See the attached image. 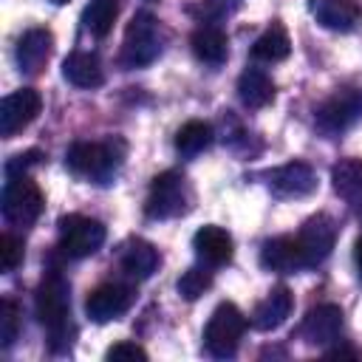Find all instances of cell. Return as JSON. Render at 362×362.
Returning a JSON list of instances; mask_svg holds the SVG:
<instances>
[{
  "label": "cell",
  "instance_id": "1",
  "mask_svg": "<svg viewBox=\"0 0 362 362\" xmlns=\"http://www.w3.org/2000/svg\"><path fill=\"white\" fill-rule=\"evenodd\" d=\"M34 308H37V320L48 328L51 339V351H68L74 342V325H71V294H68V283L62 274L51 272L48 277H42L37 294H34Z\"/></svg>",
  "mask_w": 362,
  "mask_h": 362
},
{
  "label": "cell",
  "instance_id": "2",
  "mask_svg": "<svg viewBox=\"0 0 362 362\" xmlns=\"http://www.w3.org/2000/svg\"><path fill=\"white\" fill-rule=\"evenodd\" d=\"M65 164L74 175L105 184L122 164V144L119 141H76L71 144Z\"/></svg>",
  "mask_w": 362,
  "mask_h": 362
},
{
  "label": "cell",
  "instance_id": "3",
  "mask_svg": "<svg viewBox=\"0 0 362 362\" xmlns=\"http://www.w3.org/2000/svg\"><path fill=\"white\" fill-rule=\"evenodd\" d=\"M158 54H161V25L150 11H139L124 28L122 65L141 68L150 65Z\"/></svg>",
  "mask_w": 362,
  "mask_h": 362
},
{
  "label": "cell",
  "instance_id": "4",
  "mask_svg": "<svg viewBox=\"0 0 362 362\" xmlns=\"http://www.w3.org/2000/svg\"><path fill=\"white\" fill-rule=\"evenodd\" d=\"M189 201H192V195H189L187 178L175 170H167L153 178L147 201H144V212L153 221H164V218L184 215L189 209Z\"/></svg>",
  "mask_w": 362,
  "mask_h": 362
},
{
  "label": "cell",
  "instance_id": "5",
  "mask_svg": "<svg viewBox=\"0 0 362 362\" xmlns=\"http://www.w3.org/2000/svg\"><path fill=\"white\" fill-rule=\"evenodd\" d=\"M243 331H246L243 311L238 305H232V303H221L212 311V317H209V322L204 328V345H206V351L212 356L226 359V356H232L238 351V342H240Z\"/></svg>",
  "mask_w": 362,
  "mask_h": 362
},
{
  "label": "cell",
  "instance_id": "6",
  "mask_svg": "<svg viewBox=\"0 0 362 362\" xmlns=\"http://www.w3.org/2000/svg\"><path fill=\"white\" fill-rule=\"evenodd\" d=\"M105 243V226L88 215H65L59 218V252L71 260L93 255Z\"/></svg>",
  "mask_w": 362,
  "mask_h": 362
},
{
  "label": "cell",
  "instance_id": "7",
  "mask_svg": "<svg viewBox=\"0 0 362 362\" xmlns=\"http://www.w3.org/2000/svg\"><path fill=\"white\" fill-rule=\"evenodd\" d=\"M42 192L28 175H11L3 187V215L14 226H31L42 212Z\"/></svg>",
  "mask_w": 362,
  "mask_h": 362
},
{
  "label": "cell",
  "instance_id": "8",
  "mask_svg": "<svg viewBox=\"0 0 362 362\" xmlns=\"http://www.w3.org/2000/svg\"><path fill=\"white\" fill-rule=\"evenodd\" d=\"M359 119H362V90L359 88L337 90L317 107V127L325 136H339L342 130L354 127Z\"/></svg>",
  "mask_w": 362,
  "mask_h": 362
},
{
  "label": "cell",
  "instance_id": "9",
  "mask_svg": "<svg viewBox=\"0 0 362 362\" xmlns=\"http://www.w3.org/2000/svg\"><path fill=\"white\" fill-rule=\"evenodd\" d=\"M42 107V96L34 88H20L14 93H8L0 102V133L6 139H11L14 133H20L23 127H28L37 113Z\"/></svg>",
  "mask_w": 362,
  "mask_h": 362
},
{
  "label": "cell",
  "instance_id": "10",
  "mask_svg": "<svg viewBox=\"0 0 362 362\" xmlns=\"http://www.w3.org/2000/svg\"><path fill=\"white\" fill-rule=\"evenodd\" d=\"M136 294L130 286L124 283H105L99 288H93L85 300V311L93 322H110L116 317H122L130 305H133Z\"/></svg>",
  "mask_w": 362,
  "mask_h": 362
},
{
  "label": "cell",
  "instance_id": "11",
  "mask_svg": "<svg viewBox=\"0 0 362 362\" xmlns=\"http://www.w3.org/2000/svg\"><path fill=\"white\" fill-rule=\"evenodd\" d=\"M297 240H300L305 266H320L331 255V249L337 243V223L328 215H314V218H308L303 223Z\"/></svg>",
  "mask_w": 362,
  "mask_h": 362
},
{
  "label": "cell",
  "instance_id": "12",
  "mask_svg": "<svg viewBox=\"0 0 362 362\" xmlns=\"http://www.w3.org/2000/svg\"><path fill=\"white\" fill-rule=\"evenodd\" d=\"M51 51H54V34L48 28H28L17 40V51H14L17 68L23 74H28V76H37L48 65Z\"/></svg>",
  "mask_w": 362,
  "mask_h": 362
},
{
  "label": "cell",
  "instance_id": "13",
  "mask_svg": "<svg viewBox=\"0 0 362 362\" xmlns=\"http://www.w3.org/2000/svg\"><path fill=\"white\" fill-rule=\"evenodd\" d=\"M339 334H342V308L334 303H322L311 308L300 325V337L311 345H328L339 339Z\"/></svg>",
  "mask_w": 362,
  "mask_h": 362
},
{
  "label": "cell",
  "instance_id": "14",
  "mask_svg": "<svg viewBox=\"0 0 362 362\" xmlns=\"http://www.w3.org/2000/svg\"><path fill=\"white\" fill-rule=\"evenodd\" d=\"M269 187L280 198H305L317 189V175L305 161H288L269 175Z\"/></svg>",
  "mask_w": 362,
  "mask_h": 362
},
{
  "label": "cell",
  "instance_id": "15",
  "mask_svg": "<svg viewBox=\"0 0 362 362\" xmlns=\"http://www.w3.org/2000/svg\"><path fill=\"white\" fill-rule=\"evenodd\" d=\"M317 23L328 31H354L362 20V3L359 0H311L308 3Z\"/></svg>",
  "mask_w": 362,
  "mask_h": 362
},
{
  "label": "cell",
  "instance_id": "16",
  "mask_svg": "<svg viewBox=\"0 0 362 362\" xmlns=\"http://www.w3.org/2000/svg\"><path fill=\"white\" fill-rule=\"evenodd\" d=\"M260 266L269 269V272H280V274H291L297 269H305V257H303L300 240L288 238V235L266 240L263 249H260Z\"/></svg>",
  "mask_w": 362,
  "mask_h": 362
},
{
  "label": "cell",
  "instance_id": "17",
  "mask_svg": "<svg viewBox=\"0 0 362 362\" xmlns=\"http://www.w3.org/2000/svg\"><path fill=\"white\" fill-rule=\"evenodd\" d=\"M195 255L209 266H223L232 260V235L221 226H201L192 238Z\"/></svg>",
  "mask_w": 362,
  "mask_h": 362
},
{
  "label": "cell",
  "instance_id": "18",
  "mask_svg": "<svg viewBox=\"0 0 362 362\" xmlns=\"http://www.w3.org/2000/svg\"><path fill=\"white\" fill-rule=\"evenodd\" d=\"M291 314V291L286 286L272 288L252 311V325L257 331H274L286 322V317Z\"/></svg>",
  "mask_w": 362,
  "mask_h": 362
},
{
  "label": "cell",
  "instance_id": "19",
  "mask_svg": "<svg viewBox=\"0 0 362 362\" xmlns=\"http://www.w3.org/2000/svg\"><path fill=\"white\" fill-rule=\"evenodd\" d=\"M189 45H192V54L206 65H221L229 57V40L221 25H209V23L198 25L189 37Z\"/></svg>",
  "mask_w": 362,
  "mask_h": 362
},
{
  "label": "cell",
  "instance_id": "20",
  "mask_svg": "<svg viewBox=\"0 0 362 362\" xmlns=\"http://www.w3.org/2000/svg\"><path fill=\"white\" fill-rule=\"evenodd\" d=\"M62 74L76 88H99L105 82V68H102L99 57L96 54H88V51L68 54L65 62H62Z\"/></svg>",
  "mask_w": 362,
  "mask_h": 362
},
{
  "label": "cell",
  "instance_id": "21",
  "mask_svg": "<svg viewBox=\"0 0 362 362\" xmlns=\"http://www.w3.org/2000/svg\"><path fill=\"white\" fill-rule=\"evenodd\" d=\"M238 96H240V102L246 107L260 110V107H266L274 99V82H272V76L266 71L246 68L240 74V79H238Z\"/></svg>",
  "mask_w": 362,
  "mask_h": 362
},
{
  "label": "cell",
  "instance_id": "22",
  "mask_svg": "<svg viewBox=\"0 0 362 362\" xmlns=\"http://www.w3.org/2000/svg\"><path fill=\"white\" fill-rule=\"evenodd\" d=\"M158 266V252L147 243V240H130L122 249V269L136 277V280H147Z\"/></svg>",
  "mask_w": 362,
  "mask_h": 362
},
{
  "label": "cell",
  "instance_id": "23",
  "mask_svg": "<svg viewBox=\"0 0 362 362\" xmlns=\"http://www.w3.org/2000/svg\"><path fill=\"white\" fill-rule=\"evenodd\" d=\"M291 54V40L280 23H272L252 45V57L260 62H280Z\"/></svg>",
  "mask_w": 362,
  "mask_h": 362
},
{
  "label": "cell",
  "instance_id": "24",
  "mask_svg": "<svg viewBox=\"0 0 362 362\" xmlns=\"http://www.w3.org/2000/svg\"><path fill=\"white\" fill-rule=\"evenodd\" d=\"M209 144H212V124H206V122L192 119V122L181 124L178 133H175V150L181 156H187V158L189 156H198Z\"/></svg>",
  "mask_w": 362,
  "mask_h": 362
},
{
  "label": "cell",
  "instance_id": "25",
  "mask_svg": "<svg viewBox=\"0 0 362 362\" xmlns=\"http://www.w3.org/2000/svg\"><path fill=\"white\" fill-rule=\"evenodd\" d=\"M334 192L342 198H356L362 192V158H342L331 170Z\"/></svg>",
  "mask_w": 362,
  "mask_h": 362
},
{
  "label": "cell",
  "instance_id": "26",
  "mask_svg": "<svg viewBox=\"0 0 362 362\" xmlns=\"http://www.w3.org/2000/svg\"><path fill=\"white\" fill-rule=\"evenodd\" d=\"M116 17H119V0H90L88 8H85L82 23H85V28H88L93 37L102 40V37L110 34Z\"/></svg>",
  "mask_w": 362,
  "mask_h": 362
},
{
  "label": "cell",
  "instance_id": "27",
  "mask_svg": "<svg viewBox=\"0 0 362 362\" xmlns=\"http://www.w3.org/2000/svg\"><path fill=\"white\" fill-rule=\"evenodd\" d=\"M209 286H212V274L201 266H192L178 277V294L184 300H198Z\"/></svg>",
  "mask_w": 362,
  "mask_h": 362
},
{
  "label": "cell",
  "instance_id": "28",
  "mask_svg": "<svg viewBox=\"0 0 362 362\" xmlns=\"http://www.w3.org/2000/svg\"><path fill=\"white\" fill-rule=\"evenodd\" d=\"M17 331H20V305L6 297L0 303V345L11 348L17 339Z\"/></svg>",
  "mask_w": 362,
  "mask_h": 362
},
{
  "label": "cell",
  "instance_id": "29",
  "mask_svg": "<svg viewBox=\"0 0 362 362\" xmlns=\"http://www.w3.org/2000/svg\"><path fill=\"white\" fill-rule=\"evenodd\" d=\"M23 263V240L11 232H6L0 238V266L3 272H14Z\"/></svg>",
  "mask_w": 362,
  "mask_h": 362
},
{
  "label": "cell",
  "instance_id": "30",
  "mask_svg": "<svg viewBox=\"0 0 362 362\" xmlns=\"http://www.w3.org/2000/svg\"><path fill=\"white\" fill-rule=\"evenodd\" d=\"M238 8V0H204L201 3V23L218 25Z\"/></svg>",
  "mask_w": 362,
  "mask_h": 362
},
{
  "label": "cell",
  "instance_id": "31",
  "mask_svg": "<svg viewBox=\"0 0 362 362\" xmlns=\"http://www.w3.org/2000/svg\"><path fill=\"white\" fill-rule=\"evenodd\" d=\"M110 362H124V359H130V362H144L147 359V351L141 348V345H136V342H116L113 348H107V354H105Z\"/></svg>",
  "mask_w": 362,
  "mask_h": 362
},
{
  "label": "cell",
  "instance_id": "32",
  "mask_svg": "<svg viewBox=\"0 0 362 362\" xmlns=\"http://www.w3.org/2000/svg\"><path fill=\"white\" fill-rule=\"evenodd\" d=\"M40 161V150H28V153H20V156H14L8 164H6V175L11 178V175H25V170L31 167V164H37Z\"/></svg>",
  "mask_w": 362,
  "mask_h": 362
},
{
  "label": "cell",
  "instance_id": "33",
  "mask_svg": "<svg viewBox=\"0 0 362 362\" xmlns=\"http://www.w3.org/2000/svg\"><path fill=\"white\" fill-rule=\"evenodd\" d=\"M328 356H331V359H339V356H356V351H351V348H334V351H328Z\"/></svg>",
  "mask_w": 362,
  "mask_h": 362
},
{
  "label": "cell",
  "instance_id": "34",
  "mask_svg": "<svg viewBox=\"0 0 362 362\" xmlns=\"http://www.w3.org/2000/svg\"><path fill=\"white\" fill-rule=\"evenodd\" d=\"M354 260H356V269H359V274H362V238L354 243Z\"/></svg>",
  "mask_w": 362,
  "mask_h": 362
},
{
  "label": "cell",
  "instance_id": "35",
  "mask_svg": "<svg viewBox=\"0 0 362 362\" xmlns=\"http://www.w3.org/2000/svg\"><path fill=\"white\" fill-rule=\"evenodd\" d=\"M51 3H57V6H59V3H68V0H51Z\"/></svg>",
  "mask_w": 362,
  "mask_h": 362
}]
</instances>
